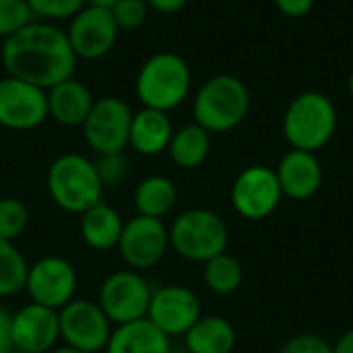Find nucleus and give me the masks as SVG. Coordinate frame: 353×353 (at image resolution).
Segmentation results:
<instances>
[{
  "instance_id": "423d86ee",
  "label": "nucleus",
  "mask_w": 353,
  "mask_h": 353,
  "mask_svg": "<svg viewBox=\"0 0 353 353\" xmlns=\"http://www.w3.org/2000/svg\"><path fill=\"white\" fill-rule=\"evenodd\" d=\"M170 230V248L186 261L207 263L217 254L228 252L230 232L225 221L209 209L182 211Z\"/></svg>"
},
{
  "instance_id": "58836bf2",
  "label": "nucleus",
  "mask_w": 353,
  "mask_h": 353,
  "mask_svg": "<svg viewBox=\"0 0 353 353\" xmlns=\"http://www.w3.org/2000/svg\"><path fill=\"white\" fill-rule=\"evenodd\" d=\"M347 89H350V95L353 97V70L350 72V79H347Z\"/></svg>"
},
{
  "instance_id": "6ab92c4d",
  "label": "nucleus",
  "mask_w": 353,
  "mask_h": 353,
  "mask_svg": "<svg viewBox=\"0 0 353 353\" xmlns=\"http://www.w3.org/2000/svg\"><path fill=\"white\" fill-rule=\"evenodd\" d=\"M174 134L172 120L165 112L141 108L132 114L130 134H128V147L145 157H155L163 151H168L170 141Z\"/></svg>"
},
{
  "instance_id": "473e14b6",
  "label": "nucleus",
  "mask_w": 353,
  "mask_h": 353,
  "mask_svg": "<svg viewBox=\"0 0 353 353\" xmlns=\"http://www.w3.org/2000/svg\"><path fill=\"white\" fill-rule=\"evenodd\" d=\"M314 2L316 0H275V6L281 14L290 19H300L314 8Z\"/></svg>"
},
{
  "instance_id": "cd10ccee",
  "label": "nucleus",
  "mask_w": 353,
  "mask_h": 353,
  "mask_svg": "<svg viewBox=\"0 0 353 353\" xmlns=\"http://www.w3.org/2000/svg\"><path fill=\"white\" fill-rule=\"evenodd\" d=\"M35 21L27 0H0V39H8Z\"/></svg>"
},
{
  "instance_id": "4c0bfd02",
  "label": "nucleus",
  "mask_w": 353,
  "mask_h": 353,
  "mask_svg": "<svg viewBox=\"0 0 353 353\" xmlns=\"http://www.w3.org/2000/svg\"><path fill=\"white\" fill-rule=\"evenodd\" d=\"M50 353H83V352H79V350H74V347H70V345H62V347H54Z\"/></svg>"
},
{
  "instance_id": "2f4dec72",
  "label": "nucleus",
  "mask_w": 353,
  "mask_h": 353,
  "mask_svg": "<svg viewBox=\"0 0 353 353\" xmlns=\"http://www.w3.org/2000/svg\"><path fill=\"white\" fill-rule=\"evenodd\" d=\"M277 353H333V345L316 333H300L290 337Z\"/></svg>"
},
{
  "instance_id": "412c9836",
  "label": "nucleus",
  "mask_w": 353,
  "mask_h": 353,
  "mask_svg": "<svg viewBox=\"0 0 353 353\" xmlns=\"http://www.w3.org/2000/svg\"><path fill=\"white\" fill-rule=\"evenodd\" d=\"M81 238L83 242L97 250V252H108L118 248L122 230H124V219L122 215L108 203L99 201L85 213H81Z\"/></svg>"
},
{
  "instance_id": "f257e3e1",
  "label": "nucleus",
  "mask_w": 353,
  "mask_h": 353,
  "mask_svg": "<svg viewBox=\"0 0 353 353\" xmlns=\"http://www.w3.org/2000/svg\"><path fill=\"white\" fill-rule=\"evenodd\" d=\"M0 62L8 77L50 89L74 77L77 56L66 31L56 23L31 21L0 46Z\"/></svg>"
},
{
  "instance_id": "a878e982",
  "label": "nucleus",
  "mask_w": 353,
  "mask_h": 353,
  "mask_svg": "<svg viewBox=\"0 0 353 353\" xmlns=\"http://www.w3.org/2000/svg\"><path fill=\"white\" fill-rule=\"evenodd\" d=\"M29 263L14 242L0 238V298H12L25 290Z\"/></svg>"
},
{
  "instance_id": "1a4fd4ad",
  "label": "nucleus",
  "mask_w": 353,
  "mask_h": 353,
  "mask_svg": "<svg viewBox=\"0 0 353 353\" xmlns=\"http://www.w3.org/2000/svg\"><path fill=\"white\" fill-rule=\"evenodd\" d=\"M170 250V230L163 219L134 215L124 221L118 252L128 269L147 271L157 267Z\"/></svg>"
},
{
  "instance_id": "c9c22d12",
  "label": "nucleus",
  "mask_w": 353,
  "mask_h": 353,
  "mask_svg": "<svg viewBox=\"0 0 353 353\" xmlns=\"http://www.w3.org/2000/svg\"><path fill=\"white\" fill-rule=\"evenodd\" d=\"M333 353H353V329L345 331V333L333 343Z\"/></svg>"
},
{
  "instance_id": "2eb2a0df",
  "label": "nucleus",
  "mask_w": 353,
  "mask_h": 353,
  "mask_svg": "<svg viewBox=\"0 0 353 353\" xmlns=\"http://www.w3.org/2000/svg\"><path fill=\"white\" fill-rule=\"evenodd\" d=\"M203 316L199 296L184 285H163L153 290L147 321L161 333L172 337H184L186 331Z\"/></svg>"
},
{
  "instance_id": "f03ea898",
  "label": "nucleus",
  "mask_w": 353,
  "mask_h": 353,
  "mask_svg": "<svg viewBox=\"0 0 353 353\" xmlns=\"http://www.w3.org/2000/svg\"><path fill=\"white\" fill-rule=\"evenodd\" d=\"M250 110V91L240 77L215 74L207 79L192 99V118L211 134L238 128Z\"/></svg>"
},
{
  "instance_id": "393cba45",
  "label": "nucleus",
  "mask_w": 353,
  "mask_h": 353,
  "mask_svg": "<svg viewBox=\"0 0 353 353\" xmlns=\"http://www.w3.org/2000/svg\"><path fill=\"white\" fill-rule=\"evenodd\" d=\"M203 281L209 288V292L217 296H230L242 288L244 267L236 256L228 252L217 254L215 259L203 265Z\"/></svg>"
},
{
  "instance_id": "20e7f679",
  "label": "nucleus",
  "mask_w": 353,
  "mask_h": 353,
  "mask_svg": "<svg viewBox=\"0 0 353 353\" xmlns=\"http://www.w3.org/2000/svg\"><path fill=\"white\" fill-rule=\"evenodd\" d=\"M190 85L192 72L188 62L176 52H157L141 64L134 91L143 108L168 114L186 101Z\"/></svg>"
},
{
  "instance_id": "6e6552de",
  "label": "nucleus",
  "mask_w": 353,
  "mask_h": 353,
  "mask_svg": "<svg viewBox=\"0 0 353 353\" xmlns=\"http://www.w3.org/2000/svg\"><path fill=\"white\" fill-rule=\"evenodd\" d=\"M130 105L114 95L95 99L87 120L83 122V137L95 155L122 153L128 147V134L132 124Z\"/></svg>"
},
{
  "instance_id": "b1692460",
  "label": "nucleus",
  "mask_w": 353,
  "mask_h": 353,
  "mask_svg": "<svg viewBox=\"0 0 353 353\" xmlns=\"http://www.w3.org/2000/svg\"><path fill=\"white\" fill-rule=\"evenodd\" d=\"M168 153L174 165L182 170H196L207 161L211 153V132H207L196 122L186 124L174 130Z\"/></svg>"
},
{
  "instance_id": "0eeeda50",
  "label": "nucleus",
  "mask_w": 353,
  "mask_h": 353,
  "mask_svg": "<svg viewBox=\"0 0 353 353\" xmlns=\"http://www.w3.org/2000/svg\"><path fill=\"white\" fill-rule=\"evenodd\" d=\"M151 294V285L139 271H116L103 279L97 294V304L108 321L118 327L147 319Z\"/></svg>"
},
{
  "instance_id": "f3484780",
  "label": "nucleus",
  "mask_w": 353,
  "mask_h": 353,
  "mask_svg": "<svg viewBox=\"0 0 353 353\" xmlns=\"http://www.w3.org/2000/svg\"><path fill=\"white\" fill-rule=\"evenodd\" d=\"M275 174L283 196L292 201H308L323 186V163L310 151L290 149L281 157Z\"/></svg>"
},
{
  "instance_id": "ddd939ff",
  "label": "nucleus",
  "mask_w": 353,
  "mask_h": 353,
  "mask_svg": "<svg viewBox=\"0 0 353 353\" xmlns=\"http://www.w3.org/2000/svg\"><path fill=\"white\" fill-rule=\"evenodd\" d=\"M48 114V91L27 81L4 77L0 79V126L6 130H35Z\"/></svg>"
},
{
  "instance_id": "72a5a7b5",
  "label": "nucleus",
  "mask_w": 353,
  "mask_h": 353,
  "mask_svg": "<svg viewBox=\"0 0 353 353\" xmlns=\"http://www.w3.org/2000/svg\"><path fill=\"white\" fill-rule=\"evenodd\" d=\"M10 323L12 314L4 308H0V353H8L12 347V335H10Z\"/></svg>"
},
{
  "instance_id": "e433bc0d",
  "label": "nucleus",
  "mask_w": 353,
  "mask_h": 353,
  "mask_svg": "<svg viewBox=\"0 0 353 353\" xmlns=\"http://www.w3.org/2000/svg\"><path fill=\"white\" fill-rule=\"evenodd\" d=\"M87 2V6H97V8H105V10H110L118 0H85Z\"/></svg>"
},
{
  "instance_id": "f8f14e48",
  "label": "nucleus",
  "mask_w": 353,
  "mask_h": 353,
  "mask_svg": "<svg viewBox=\"0 0 353 353\" xmlns=\"http://www.w3.org/2000/svg\"><path fill=\"white\" fill-rule=\"evenodd\" d=\"M58 325L64 345H70L83 353L105 350L114 329L97 302L77 298L58 310Z\"/></svg>"
},
{
  "instance_id": "c85d7f7f",
  "label": "nucleus",
  "mask_w": 353,
  "mask_h": 353,
  "mask_svg": "<svg viewBox=\"0 0 353 353\" xmlns=\"http://www.w3.org/2000/svg\"><path fill=\"white\" fill-rule=\"evenodd\" d=\"M33 17L37 21H70L87 2L85 0H27Z\"/></svg>"
},
{
  "instance_id": "5701e85b",
  "label": "nucleus",
  "mask_w": 353,
  "mask_h": 353,
  "mask_svg": "<svg viewBox=\"0 0 353 353\" xmlns=\"http://www.w3.org/2000/svg\"><path fill=\"white\" fill-rule=\"evenodd\" d=\"M132 201H134L137 215L163 219L174 211L178 203V188L168 176L153 174L137 184Z\"/></svg>"
},
{
  "instance_id": "4be33fe9",
  "label": "nucleus",
  "mask_w": 353,
  "mask_h": 353,
  "mask_svg": "<svg viewBox=\"0 0 353 353\" xmlns=\"http://www.w3.org/2000/svg\"><path fill=\"white\" fill-rule=\"evenodd\" d=\"M238 335L234 325L223 316H201L184 335L188 353H232Z\"/></svg>"
},
{
  "instance_id": "dca6fc26",
  "label": "nucleus",
  "mask_w": 353,
  "mask_h": 353,
  "mask_svg": "<svg viewBox=\"0 0 353 353\" xmlns=\"http://www.w3.org/2000/svg\"><path fill=\"white\" fill-rule=\"evenodd\" d=\"M12 347L25 353H50L60 339L58 310L25 304L12 314Z\"/></svg>"
},
{
  "instance_id": "f704fd0d",
  "label": "nucleus",
  "mask_w": 353,
  "mask_h": 353,
  "mask_svg": "<svg viewBox=\"0 0 353 353\" xmlns=\"http://www.w3.org/2000/svg\"><path fill=\"white\" fill-rule=\"evenodd\" d=\"M145 2L149 10H155L159 14H176L188 4V0H145Z\"/></svg>"
},
{
  "instance_id": "4468645a",
  "label": "nucleus",
  "mask_w": 353,
  "mask_h": 353,
  "mask_svg": "<svg viewBox=\"0 0 353 353\" xmlns=\"http://www.w3.org/2000/svg\"><path fill=\"white\" fill-rule=\"evenodd\" d=\"M120 29L110 10L83 6L68 23L66 37L77 60H99L118 43Z\"/></svg>"
},
{
  "instance_id": "a19ab883",
  "label": "nucleus",
  "mask_w": 353,
  "mask_h": 353,
  "mask_svg": "<svg viewBox=\"0 0 353 353\" xmlns=\"http://www.w3.org/2000/svg\"><path fill=\"white\" fill-rule=\"evenodd\" d=\"M0 64H2V62H0Z\"/></svg>"
},
{
  "instance_id": "7ed1b4c3",
  "label": "nucleus",
  "mask_w": 353,
  "mask_h": 353,
  "mask_svg": "<svg viewBox=\"0 0 353 353\" xmlns=\"http://www.w3.org/2000/svg\"><path fill=\"white\" fill-rule=\"evenodd\" d=\"M337 124L339 114L333 99L321 91H304L288 105L281 130L292 149L319 153L333 141Z\"/></svg>"
},
{
  "instance_id": "bb28decb",
  "label": "nucleus",
  "mask_w": 353,
  "mask_h": 353,
  "mask_svg": "<svg viewBox=\"0 0 353 353\" xmlns=\"http://www.w3.org/2000/svg\"><path fill=\"white\" fill-rule=\"evenodd\" d=\"M29 223V209L14 196L0 199V238L14 242Z\"/></svg>"
},
{
  "instance_id": "ea45409f",
  "label": "nucleus",
  "mask_w": 353,
  "mask_h": 353,
  "mask_svg": "<svg viewBox=\"0 0 353 353\" xmlns=\"http://www.w3.org/2000/svg\"><path fill=\"white\" fill-rule=\"evenodd\" d=\"M8 353H25V352H19V350H10Z\"/></svg>"
},
{
  "instance_id": "39448f33",
  "label": "nucleus",
  "mask_w": 353,
  "mask_h": 353,
  "mask_svg": "<svg viewBox=\"0 0 353 353\" xmlns=\"http://www.w3.org/2000/svg\"><path fill=\"white\" fill-rule=\"evenodd\" d=\"M46 188L54 205L72 215L85 213L103 196V184L93 159L81 153L58 155L48 168Z\"/></svg>"
},
{
  "instance_id": "aec40b11",
  "label": "nucleus",
  "mask_w": 353,
  "mask_h": 353,
  "mask_svg": "<svg viewBox=\"0 0 353 353\" xmlns=\"http://www.w3.org/2000/svg\"><path fill=\"white\" fill-rule=\"evenodd\" d=\"M105 353H172V343L147 319L118 325L112 329Z\"/></svg>"
},
{
  "instance_id": "c756f323",
  "label": "nucleus",
  "mask_w": 353,
  "mask_h": 353,
  "mask_svg": "<svg viewBox=\"0 0 353 353\" xmlns=\"http://www.w3.org/2000/svg\"><path fill=\"white\" fill-rule=\"evenodd\" d=\"M95 172L103 184V188L120 186L128 176V159L122 153H101L93 159Z\"/></svg>"
},
{
  "instance_id": "9b49d317",
  "label": "nucleus",
  "mask_w": 353,
  "mask_h": 353,
  "mask_svg": "<svg viewBox=\"0 0 353 353\" xmlns=\"http://www.w3.org/2000/svg\"><path fill=\"white\" fill-rule=\"evenodd\" d=\"M77 285L79 277L74 267L58 254H48L29 265L23 292H27L33 304L60 310L74 300Z\"/></svg>"
},
{
  "instance_id": "9d476101",
  "label": "nucleus",
  "mask_w": 353,
  "mask_h": 353,
  "mask_svg": "<svg viewBox=\"0 0 353 353\" xmlns=\"http://www.w3.org/2000/svg\"><path fill=\"white\" fill-rule=\"evenodd\" d=\"M230 199L240 217L261 221L277 211L283 192L275 170L269 165H250L236 176Z\"/></svg>"
},
{
  "instance_id": "7c9ffc66",
  "label": "nucleus",
  "mask_w": 353,
  "mask_h": 353,
  "mask_svg": "<svg viewBox=\"0 0 353 353\" xmlns=\"http://www.w3.org/2000/svg\"><path fill=\"white\" fill-rule=\"evenodd\" d=\"M120 31H137L145 25L149 17V6L145 0H118L110 8Z\"/></svg>"
},
{
  "instance_id": "a211bd4d",
  "label": "nucleus",
  "mask_w": 353,
  "mask_h": 353,
  "mask_svg": "<svg viewBox=\"0 0 353 353\" xmlns=\"http://www.w3.org/2000/svg\"><path fill=\"white\" fill-rule=\"evenodd\" d=\"M93 103L91 89L74 77L48 89V114L56 124L66 128L83 126Z\"/></svg>"
}]
</instances>
